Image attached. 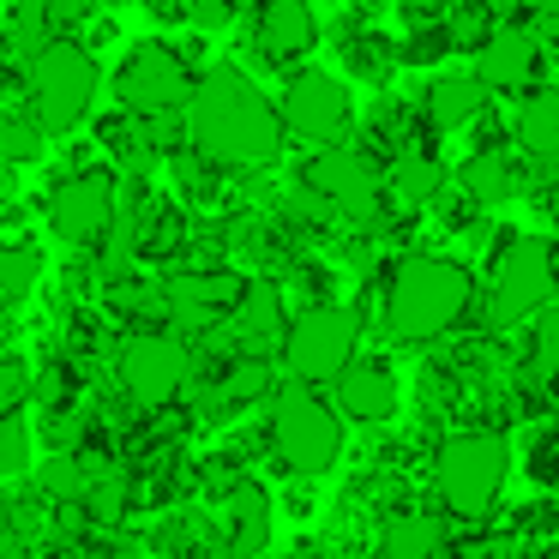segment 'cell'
<instances>
[{
  "label": "cell",
  "mask_w": 559,
  "mask_h": 559,
  "mask_svg": "<svg viewBox=\"0 0 559 559\" xmlns=\"http://www.w3.org/2000/svg\"><path fill=\"white\" fill-rule=\"evenodd\" d=\"M301 181H307V193H319L325 205H349V199H361L367 187H379L373 169H367V157L349 151V145H313Z\"/></svg>",
  "instance_id": "obj_18"
},
{
  "label": "cell",
  "mask_w": 559,
  "mask_h": 559,
  "mask_svg": "<svg viewBox=\"0 0 559 559\" xmlns=\"http://www.w3.org/2000/svg\"><path fill=\"white\" fill-rule=\"evenodd\" d=\"M115 217H121V205H115V175L109 169H79L49 193V229H55V241H67V247H103L115 229Z\"/></svg>",
  "instance_id": "obj_11"
},
{
  "label": "cell",
  "mask_w": 559,
  "mask_h": 559,
  "mask_svg": "<svg viewBox=\"0 0 559 559\" xmlns=\"http://www.w3.org/2000/svg\"><path fill=\"white\" fill-rule=\"evenodd\" d=\"M487 103H493V85H487L475 67L433 73V85H427V115H433L439 133H463V127H475L487 115Z\"/></svg>",
  "instance_id": "obj_17"
},
{
  "label": "cell",
  "mask_w": 559,
  "mask_h": 559,
  "mask_svg": "<svg viewBox=\"0 0 559 559\" xmlns=\"http://www.w3.org/2000/svg\"><path fill=\"white\" fill-rule=\"evenodd\" d=\"M475 73L493 85V97H523L542 79V25H493L475 49Z\"/></svg>",
  "instance_id": "obj_13"
},
{
  "label": "cell",
  "mask_w": 559,
  "mask_h": 559,
  "mask_svg": "<svg viewBox=\"0 0 559 559\" xmlns=\"http://www.w3.org/2000/svg\"><path fill=\"white\" fill-rule=\"evenodd\" d=\"M187 151L211 169H265L283 151V115L271 97L235 67H211L193 79L187 97Z\"/></svg>",
  "instance_id": "obj_1"
},
{
  "label": "cell",
  "mask_w": 559,
  "mask_h": 559,
  "mask_svg": "<svg viewBox=\"0 0 559 559\" xmlns=\"http://www.w3.org/2000/svg\"><path fill=\"white\" fill-rule=\"evenodd\" d=\"M271 451L283 457V469L319 481L331 463L343 457V409L319 397V385H289L271 391Z\"/></svg>",
  "instance_id": "obj_4"
},
{
  "label": "cell",
  "mask_w": 559,
  "mask_h": 559,
  "mask_svg": "<svg viewBox=\"0 0 559 559\" xmlns=\"http://www.w3.org/2000/svg\"><path fill=\"white\" fill-rule=\"evenodd\" d=\"M277 373H271V355H235L223 367L217 391H211V409H247V403H271Z\"/></svg>",
  "instance_id": "obj_24"
},
{
  "label": "cell",
  "mask_w": 559,
  "mask_h": 559,
  "mask_svg": "<svg viewBox=\"0 0 559 559\" xmlns=\"http://www.w3.org/2000/svg\"><path fill=\"white\" fill-rule=\"evenodd\" d=\"M43 277V253L31 241H0V307L25 301Z\"/></svg>",
  "instance_id": "obj_27"
},
{
  "label": "cell",
  "mask_w": 559,
  "mask_h": 559,
  "mask_svg": "<svg viewBox=\"0 0 559 559\" xmlns=\"http://www.w3.org/2000/svg\"><path fill=\"white\" fill-rule=\"evenodd\" d=\"M31 481H37V493L49 499V506H85L91 481H97V463L79 457V451H55V457L37 463Z\"/></svg>",
  "instance_id": "obj_25"
},
{
  "label": "cell",
  "mask_w": 559,
  "mask_h": 559,
  "mask_svg": "<svg viewBox=\"0 0 559 559\" xmlns=\"http://www.w3.org/2000/svg\"><path fill=\"white\" fill-rule=\"evenodd\" d=\"M31 385H37V379H31V367L19 361V355L0 349V415H19V409H25Z\"/></svg>",
  "instance_id": "obj_32"
},
{
  "label": "cell",
  "mask_w": 559,
  "mask_h": 559,
  "mask_svg": "<svg viewBox=\"0 0 559 559\" xmlns=\"http://www.w3.org/2000/svg\"><path fill=\"white\" fill-rule=\"evenodd\" d=\"M271 542V493L259 481H235L223 493V547L229 559H253Z\"/></svg>",
  "instance_id": "obj_19"
},
{
  "label": "cell",
  "mask_w": 559,
  "mask_h": 559,
  "mask_svg": "<svg viewBox=\"0 0 559 559\" xmlns=\"http://www.w3.org/2000/svg\"><path fill=\"white\" fill-rule=\"evenodd\" d=\"M355 349H361V313L343 301H313L289 319L277 355L289 367V379H301V385H337V373L355 361Z\"/></svg>",
  "instance_id": "obj_7"
},
{
  "label": "cell",
  "mask_w": 559,
  "mask_h": 559,
  "mask_svg": "<svg viewBox=\"0 0 559 559\" xmlns=\"http://www.w3.org/2000/svg\"><path fill=\"white\" fill-rule=\"evenodd\" d=\"M0 475H31V427L19 415H0Z\"/></svg>",
  "instance_id": "obj_31"
},
{
  "label": "cell",
  "mask_w": 559,
  "mask_h": 559,
  "mask_svg": "<svg viewBox=\"0 0 559 559\" xmlns=\"http://www.w3.org/2000/svg\"><path fill=\"white\" fill-rule=\"evenodd\" d=\"M277 115H283V133L301 139V145H337L355 121V103H349V85L325 67H307L283 85L277 97Z\"/></svg>",
  "instance_id": "obj_10"
},
{
  "label": "cell",
  "mask_w": 559,
  "mask_h": 559,
  "mask_svg": "<svg viewBox=\"0 0 559 559\" xmlns=\"http://www.w3.org/2000/svg\"><path fill=\"white\" fill-rule=\"evenodd\" d=\"M511 475V445L506 433H487V427H469V433H451L445 445L433 451V487L439 506L463 523H481L487 511L499 506V487Z\"/></svg>",
  "instance_id": "obj_5"
},
{
  "label": "cell",
  "mask_w": 559,
  "mask_h": 559,
  "mask_svg": "<svg viewBox=\"0 0 559 559\" xmlns=\"http://www.w3.org/2000/svg\"><path fill=\"white\" fill-rule=\"evenodd\" d=\"M43 121L31 109H0V163H37L43 157Z\"/></svg>",
  "instance_id": "obj_28"
},
{
  "label": "cell",
  "mask_w": 559,
  "mask_h": 559,
  "mask_svg": "<svg viewBox=\"0 0 559 559\" xmlns=\"http://www.w3.org/2000/svg\"><path fill=\"white\" fill-rule=\"evenodd\" d=\"M530 373L554 385L559 373V301H547L542 313L530 319Z\"/></svg>",
  "instance_id": "obj_29"
},
{
  "label": "cell",
  "mask_w": 559,
  "mask_h": 559,
  "mask_svg": "<svg viewBox=\"0 0 559 559\" xmlns=\"http://www.w3.org/2000/svg\"><path fill=\"white\" fill-rule=\"evenodd\" d=\"M523 469H530L535 487H547V493H559V421L542 427V433L530 439V451H523Z\"/></svg>",
  "instance_id": "obj_30"
},
{
  "label": "cell",
  "mask_w": 559,
  "mask_h": 559,
  "mask_svg": "<svg viewBox=\"0 0 559 559\" xmlns=\"http://www.w3.org/2000/svg\"><path fill=\"white\" fill-rule=\"evenodd\" d=\"M397 403H403V385H397V373H391L385 361H349L337 373V409H343V421L379 427V421H391V415H397Z\"/></svg>",
  "instance_id": "obj_15"
},
{
  "label": "cell",
  "mask_w": 559,
  "mask_h": 559,
  "mask_svg": "<svg viewBox=\"0 0 559 559\" xmlns=\"http://www.w3.org/2000/svg\"><path fill=\"white\" fill-rule=\"evenodd\" d=\"M445 554V523L433 511H397L379 535V559H439Z\"/></svg>",
  "instance_id": "obj_23"
},
{
  "label": "cell",
  "mask_w": 559,
  "mask_h": 559,
  "mask_svg": "<svg viewBox=\"0 0 559 559\" xmlns=\"http://www.w3.org/2000/svg\"><path fill=\"white\" fill-rule=\"evenodd\" d=\"M475 307L469 265L445 253H409L385 283V331L397 343H433Z\"/></svg>",
  "instance_id": "obj_2"
},
{
  "label": "cell",
  "mask_w": 559,
  "mask_h": 559,
  "mask_svg": "<svg viewBox=\"0 0 559 559\" xmlns=\"http://www.w3.org/2000/svg\"><path fill=\"white\" fill-rule=\"evenodd\" d=\"M0 559H31V554H25V547H7V554H0Z\"/></svg>",
  "instance_id": "obj_36"
},
{
  "label": "cell",
  "mask_w": 559,
  "mask_h": 559,
  "mask_svg": "<svg viewBox=\"0 0 559 559\" xmlns=\"http://www.w3.org/2000/svg\"><path fill=\"white\" fill-rule=\"evenodd\" d=\"M554 397H559V373H554Z\"/></svg>",
  "instance_id": "obj_38"
},
{
  "label": "cell",
  "mask_w": 559,
  "mask_h": 559,
  "mask_svg": "<svg viewBox=\"0 0 559 559\" xmlns=\"http://www.w3.org/2000/svg\"><path fill=\"white\" fill-rule=\"evenodd\" d=\"M463 193L475 199V205H511V199L523 193V163L511 157V151H475L469 163H463Z\"/></svg>",
  "instance_id": "obj_22"
},
{
  "label": "cell",
  "mask_w": 559,
  "mask_h": 559,
  "mask_svg": "<svg viewBox=\"0 0 559 559\" xmlns=\"http://www.w3.org/2000/svg\"><path fill=\"white\" fill-rule=\"evenodd\" d=\"M530 13L535 19H559V0H530Z\"/></svg>",
  "instance_id": "obj_34"
},
{
  "label": "cell",
  "mask_w": 559,
  "mask_h": 559,
  "mask_svg": "<svg viewBox=\"0 0 559 559\" xmlns=\"http://www.w3.org/2000/svg\"><path fill=\"white\" fill-rule=\"evenodd\" d=\"M385 193L397 211H427L439 193H445V163L433 157V151H397V163H391L385 175Z\"/></svg>",
  "instance_id": "obj_21"
},
{
  "label": "cell",
  "mask_w": 559,
  "mask_h": 559,
  "mask_svg": "<svg viewBox=\"0 0 559 559\" xmlns=\"http://www.w3.org/2000/svg\"><path fill=\"white\" fill-rule=\"evenodd\" d=\"M97 91H103V67L73 37H55L43 55L25 61V109L43 121L49 139L79 133L91 121V109H97Z\"/></svg>",
  "instance_id": "obj_3"
},
{
  "label": "cell",
  "mask_w": 559,
  "mask_h": 559,
  "mask_svg": "<svg viewBox=\"0 0 559 559\" xmlns=\"http://www.w3.org/2000/svg\"><path fill=\"white\" fill-rule=\"evenodd\" d=\"M253 31L271 61H301L319 43V0H259Z\"/></svg>",
  "instance_id": "obj_16"
},
{
  "label": "cell",
  "mask_w": 559,
  "mask_h": 559,
  "mask_svg": "<svg viewBox=\"0 0 559 559\" xmlns=\"http://www.w3.org/2000/svg\"><path fill=\"white\" fill-rule=\"evenodd\" d=\"M187 97H193V73H187L181 49H169V43L145 37L115 61V103L127 115H139V121L187 109Z\"/></svg>",
  "instance_id": "obj_8"
},
{
  "label": "cell",
  "mask_w": 559,
  "mask_h": 559,
  "mask_svg": "<svg viewBox=\"0 0 559 559\" xmlns=\"http://www.w3.org/2000/svg\"><path fill=\"white\" fill-rule=\"evenodd\" d=\"M115 379H121V391L139 409H169L187 391V379H193V355L169 331H133L115 349Z\"/></svg>",
  "instance_id": "obj_9"
},
{
  "label": "cell",
  "mask_w": 559,
  "mask_h": 559,
  "mask_svg": "<svg viewBox=\"0 0 559 559\" xmlns=\"http://www.w3.org/2000/svg\"><path fill=\"white\" fill-rule=\"evenodd\" d=\"M49 25H55V0H19L13 19H7V55H13L19 67L31 61V55L49 49Z\"/></svg>",
  "instance_id": "obj_26"
},
{
  "label": "cell",
  "mask_w": 559,
  "mask_h": 559,
  "mask_svg": "<svg viewBox=\"0 0 559 559\" xmlns=\"http://www.w3.org/2000/svg\"><path fill=\"white\" fill-rule=\"evenodd\" d=\"M535 25H542V43H554V49H559V19H535Z\"/></svg>",
  "instance_id": "obj_35"
},
{
  "label": "cell",
  "mask_w": 559,
  "mask_h": 559,
  "mask_svg": "<svg viewBox=\"0 0 559 559\" xmlns=\"http://www.w3.org/2000/svg\"><path fill=\"white\" fill-rule=\"evenodd\" d=\"M181 19L199 31H223L235 19V0H181Z\"/></svg>",
  "instance_id": "obj_33"
},
{
  "label": "cell",
  "mask_w": 559,
  "mask_h": 559,
  "mask_svg": "<svg viewBox=\"0 0 559 559\" xmlns=\"http://www.w3.org/2000/svg\"><path fill=\"white\" fill-rule=\"evenodd\" d=\"M241 289L247 283L235 271H175V277H163V319L181 337H199V331H211L217 319L235 313Z\"/></svg>",
  "instance_id": "obj_12"
},
{
  "label": "cell",
  "mask_w": 559,
  "mask_h": 559,
  "mask_svg": "<svg viewBox=\"0 0 559 559\" xmlns=\"http://www.w3.org/2000/svg\"><path fill=\"white\" fill-rule=\"evenodd\" d=\"M283 331H289L283 289H277V283H265V277L247 283L241 301H235V313H229L235 349H241V355H271V349H283Z\"/></svg>",
  "instance_id": "obj_14"
},
{
  "label": "cell",
  "mask_w": 559,
  "mask_h": 559,
  "mask_svg": "<svg viewBox=\"0 0 559 559\" xmlns=\"http://www.w3.org/2000/svg\"><path fill=\"white\" fill-rule=\"evenodd\" d=\"M457 7H493V0H457Z\"/></svg>",
  "instance_id": "obj_37"
},
{
  "label": "cell",
  "mask_w": 559,
  "mask_h": 559,
  "mask_svg": "<svg viewBox=\"0 0 559 559\" xmlns=\"http://www.w3.org/2000/svg\"><path fill=\"white\" fill-rule=\"evenodd\" d=\"M511 139L523 157L559 163V91H523V103L511 109Z\"/></svg>",
  "instance_id": "obj_20"
},
{
  "label": "cell",
  "mask_w": 559,
  "mask_h": 559,
  "mask_svg": "<svg viewBox=\"0 0 559 559\" xmlns=\"http://www.w3.org/2000/svg\"><path fill=\"white\" fill-rule=\"evenodd\" d=\"M559 301V247L547 235H506L487 277V325L506 331Z\"/></svg>",
  "instance_id": "obj_6"
}]
</instances>
